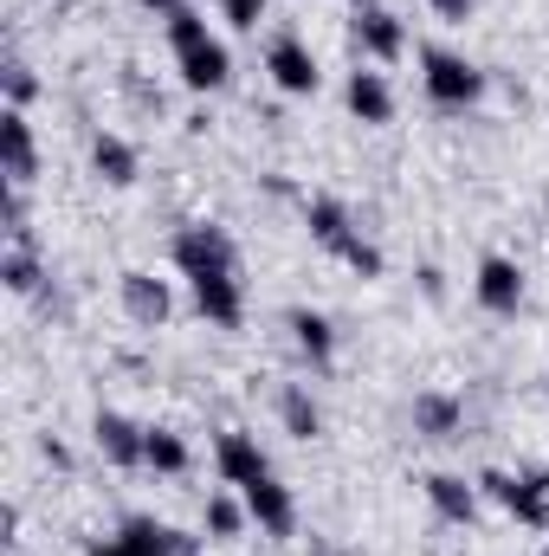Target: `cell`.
Returning <instances> with one entry per match:
<instances>
[{"label": "cell", "mask_w": 549, "mask_h": 556, "mask_svg": "<svg viewBox=\"0 0 549 556\" xmlns=\"http://www.w3.org/2000/svg\"><path fill=\"white\" fill-rule=\"evenodd\" d=\"M117 544H124V556H194V538L188 531H175V525H162L149 511L117 525Z\"/></svg>", "instance_id": "7"}, {"label": "cell", "mask_w": 549, "mask_h": 556, "mask_svg": "<svg viewBox=\"0 0 549 556\" xmlns=\"http://www.w3.org/2000/svg\"><path fill=\"white\" fill-rule=\"evenodd\" d=\"M459 427H465V402H459V395H413V433L452 440Z\"/></svg>", "instance_id": "18"}, {"label": "cell", "mask_w": 549, "mask_h": 556, "mask_svg": "<svg viewBox=\"0 0 549 556\" xmlns=\"http://www.w3.org/2000/svg\"><path fill=\"white\" fill-rule=\"evenodd\" d=\"M420 85H426V98L439 111H465V104L485 98V72L472 59L446 52V46H420Z\"/></svg>", "instance_id": "3"}, {"label": "cell", "mask_w": 549, "mask_h": 556, "mask_svg": "<svg viewBox=\"0 0 549 556\" xmlns=\"http://www.w3.org/2000/svg\"><path fill=\"white\" fill-rule=\"evenodd\" d=\"M175 266L188 278L194 304L207 324L220 330H240L246 324V285H240V253H233V233L214 227V220H194L175 233Z\"/></svg>", "instance_id": "1"}, {"label": "cell", "mask_w": 549, "mask_h": 556, "mask_svg": "<svg viewBox=\"0 0 549 556\" xmlns=\"http://www.w3.org/2000/svg\"><path fill=\"white\" fill-rule=\"evenodd\" d=\"M0 278H7V291H39V260H33V247H7V260H0Z\"/></svg>", "instance_id": "22"}, {"label": "cell", "mask_w": 549, "mask_h": 556, "mask_svg": "<svg viewBox=\"0 0 549 556\" xmlns=\"http://www.w3.org/2000/svg\"><path fill=\"white\" fill-rule=\"evenodd\" d=\"M278 420H284V433H297V440H317V433H323V408H317L304 389H284V395H278Z\"/></svg>", "instance_id": "20"}, {"label": "cell", "mask_w": 549, "mask_h": 556, "mask_svg": "<svg viewBox=\"0 0 549 556\" xmlns=\"http://www.w3.org/2000/svg\"><path fill=\"white\" fill-rule=\"evenodd\" d=\"M336 260H343L349 273H362V278H382V247H375L369 233H356V240H349V247H343Z\"/></svg>", "instance_id": "25"}, {"label": "cell", "mask_w": 549, "mask_h": 556, "mask_svg": "<svg viewBox=\"0 0 549 556\" xmlns=\"http://www.w3.org/2000/svg\"><path fill=\"white\" fill-rule=\"evenodd\" d=\"M91 168H98V175H104L111 188H130L142 162H137V149H130L124 137H111V130H104V137L91 142Z\"/></svg>", "instance_id": "19"}, {"label": "cell", "mask_w": 549, "mask_h": 556, "mask_svg": "<svg viewBox=\"0 0 549 556\" xmlns=\"http://www.w3.org/2000/svg\"><path fill=\"white\" fill-rule=\"evenodd\" d=\"M343 104H349L362 124H388V117H395V91H388V78H382V72H349Z\"/></svg>", "instance_id": "17"}, {"label": "cell", "mask_w": 549, "mask_h": 556, "mask_svg": "<svg viewBox=\"0 0 549 556\" xmlns=\"http://www.w3.org/2000/svg\"><path fill=\"white\" fill-rule=\"evenodd\" d=\"M246 511H253V525L266 538H291L297 531V498H291V485H278L272 472L246 485Z\"/></svg>", "instance_id": "10"}, {"label": "cell", "mask_w": 549, "mask_h": 556, "mask_svg": "<svg viewBox=\"0 0 549 556\" xmlns=\"http://www.w3.org/2000/svg\"><path fill=\"white\" fill-rule=\"evenodd\" d=\"M266 72H272V85H278V91H291V98H310V91L323 85V72H317L310 46H304L297 33L272 39V52H266Z\"/></svg>", "instance_id": "6"}, {"label": "cell", "mask_w": 549, "mask_h": 556, "mask_svg": "<svg viewBox=\"0 0 549 556\" xmlns=\"http://www.w3.org/2000/svg\"><path fill=\"white\" fill-rule=\"evenodd\" d=\"M142 466H155V472H188V440L168 433V427H149V453H142Z\"/></svg>", "instance_id": "21"}, {"label": "cell", "mask_w": 549, "mask_h": 556, "mask_svg": "<svg viewBox=\"0 0 549 556\" xmlns=\"http://www.w3.org/2000/svg\"><path fill=\"white\" fill-rule=\"evenodd\" d=\"M284 330H291V343H297V356H304V363H317V369H323V363L336 356V330H330V317H323V311L297 304V311L284 317Z\"/></svg>", "instance_id": "15"}, {"label": "cell", "mask_w": 549, "mask_h": 556, "mask_svg": "<svg viewBox=\"0 0 549 556\" xmlns=\"http://www.w3.org/2000/svg\"><path fill=\"white\" fill-rule=\"evenodd\" d=\"M85 556H124V544H117V538H91V544H85Z\"/></svg>", "instance_id": "28"}, {"label": "cell", "mask_w": 549, "mask_h": 556, "mask_svg": "<svg viewBox=\"0 0 549 556\" xmlns=\"http://www.w3.org/2000/svg\"><path fill=\"white\" fill-rule=\"evenodd\" d=\"M478 485H485L511 518H524V525H537V531L549 525V472H485Z\"/></svg>", "instance_id": "4"}, {"label": "cell", "mask_w": 549, "mask_h": 556, "mask_svg": "<svg viewBox=\"0 0 549 556\" xmlns=\"http://www.w3.org/2000/svg\"><path fill=\"white\" fill-rule=\"evenodd\" d=\"M304 227H310V240H317L323 253H343V247H349V240L362 233V227L349 220V207H343L336 194H310V201H304Z\"/></svg>", "instance_id": "12"}, {"label": "cell", "mask_w": 549, "mask_h": 556, "mask_svg": "<svg viewBox=\"0 0 549 556\" xmlns=\"http://www.w3.org/2000/svg\"><path fill=\"white\" fill-rule=\"evenodd\" d=\"M349 33H356V46H362L369 59H382V65H395V59L408 52V26H401L388 7H375V0H362V7H356Z\"/></svg>", "instance_id": "5"}, {"label": "cell", "mask_w": 549, "mask_h": 556, "mask_svg": "<svg viewBox=\"0 0 549 556\" xmlns=\"http://www.w3.org/2000/svg\"><path fill=\"white\" fill-rule=\"evenodd\" d=\"M472 291H478V304H485L491 317H518V304H524V273H518V260H505V253L478 260Z\"/></svg>", "instance_id": "8"}, {"label": "cell", "mask_w": 549, "mask_h": 556, "mask_svg": "<svg viewBox=\"0 0 549 556\" xmlns=\"http://www.w3.org/2000/svg\"><path fill=\"white\" fill-rule=\"evenodd\" d=\"M214 466H220V479H227V485H240V492H246L253 479H266V472H272V459L259 453V440H253V433H220Z\"/></svg>", "instance_id": "13"}, {"label": "cell", "mask_w": 549, "mask_h": 556, "mask_svg": "<svg viewBox=\"0 0 549 556\" xmlns=\"http://www.w3.org/2000/svg\"><path fill=\"white\" fill-rule=\"evenodd\" d=\"M124 311L137 317L142 330H155V324H168L175 298H168V285H162L155 273H124Z\"/></svg>", "instance_id": "16"}, {"label": "cell", "mask_w": 549, "mask_h": 556, "mask_svg": "<svg viewBox=\"0 0 549 556\" xmlns=\"http://www.w3.org/2000/svg\"><path fill=\"white\" fill-rule=\"evenodd\" d=\"M220 13H227V26H240V33H253V26L266 20V0H220Z\"/></svg>", "instance_id": "26"}, {"label": "cell", "mask_w": 549, "mask_h": 556, "mask_svg": "<svg viewBox=\"0 0 549 556\" xmlns=\"http://www.w3.org/2000/svg\"><path fill=\"white\" fill-rule=\"evenodd\" d=\"M168 46H175V65H181V85H188V91H220V85L233 78L227 46L207 33V20H201L194 7H175V13H168Z\"/></svg>", "instance_id": "2"}, {"label": "cell", "mask_w": 549, "mask_h": 556, "mask_svg": "<svg viewBox=\"0 0 549 556\" xmlns=\"http://www.w3.org/2000/svg\"><path fill=\"white\" fill-rule=\"evenodd\" d=\"M246 518H253V511H240L227 492H214V498H207V531H214V538H240V525H246Z\"/></svg>", "instance_id": "24"}, {"label": "cell", "mask_w": 549, "mask_h": 556, "mask_svg": "<svg viewBox=\"0 0 549 556\" xmlns=\"http://www.w3.org/2000/svg\"><path fill=\"white\" fill-rule=\"evenodd\" d=\"M137 7H149V13H175L181 0H137Z\"/></svg>", "instance_id": "29"}, {"label": "cell", "mask_w": 549, "mask_h": 556, "mask_svg": "<svg viewBox=\"0 0 549 556\" xmlns=\"http://www.w3.org/2000/svg\"><path fill=\"white\" fill-rule=\"evenodd\" d=\"M426 7H433L439 20H465V13H472V0H426Z\"/></svg>", "instance_id": "27"}, {"label": "cell", "mask_w": 549, "mask_h": 556, "mask_svg": "<svg viewBox=\"0 0 549 556\" xmlns=\"http://www.w3.org/2000/svg\"><path fill=\"white\" fill-rule=\"evenodd\" d=\"M0 155H7V188H26L39 175V142H33V124L26 111H0Z\"/></svg>", "instance_id": "11"}, {"label": "cell", "mask_w": 549, "mask_h": 556, "mask_svg": "<svg viewBox=\"0 0 549 556\" xmlns=\"http://www.w3.org/2000/svg\"><path fill=\"white\" fill-rule=\"evenodd\" d=\"M420 485H426V505H433L446 525H472V518H478V485H465L459 472H426Z\"/></svg>", "instance_id": "14"}, {"label": "cell", "mask_w": 549, "mask_h": 556, "mask_svg": "<svg viewBox=\"0 0 549 556\" xmlns=\"http://www.w3.org/2000/svg\"><path fill=\"white\" fill-rule=\"evenodd\" d=\"M91 440H98V453H104L111 466H142V453H149V427H137V420L117 415V408H98Z\"/></svg>", "instance_id": "9"}, {"label": "cell", "mask_w": 549, "mask_h": 556, "mask_svg": "<svg viewBox=\"0 0 549 556\" xmlns=\"http://www.w3.org/2000/svg\"><path fill=\"white\" fill-rule=\"evenodd\" d=\"M0 85H7V104H13V111H26V104L39 98V78H33V65H26V59H7Z\"/></svg>", "instance_id": "23"}]
</instances>
